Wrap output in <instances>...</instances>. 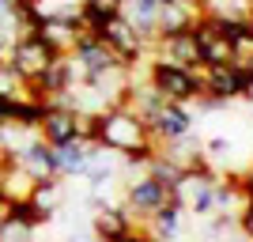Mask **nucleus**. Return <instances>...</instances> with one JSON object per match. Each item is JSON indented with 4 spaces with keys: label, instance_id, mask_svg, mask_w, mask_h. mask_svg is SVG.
<instances>
[{
    "label": "nucleus",
    "instance_id": "nucleus-1",
    "mask_svg": "<svg viewBox=\"0 0 253 242\" xmlns=\"http://www.w3.org/2000/svg\"><path fill=\"white\" fill-rule=\"evenodd\" d=\"M148 84L155 87L167 102H181L189 106L204 95L201 72H189V68H178V64L163 61V57H148Z\"/></svg>",
    "mask_w": 253,
    "mask_h": 242
},
{
    "label": "nucleus",
    "instance_id": "nucleus-2",
    "mask_svg": "<svg viewBox=\"0 0 253 242\" xmlns=\"http://www.w3.org/2000/svg\"><path fill=\"white\" fill-rule=\"evenodd\" d=\"M144 140H151L148 121H144L132 106H114V110H106V114H102V133H98V144H102L106 151L121 155V151L144 144Z\"/></svg>",
    "mask_w": 253,
    "mask_h": 242
},
{
    "label": "nucleus",
    "instance_id": "nucleus-3",
    "mask_svg": "<svg viewBox=\"0 0 253 242\" xmlns=\"http://www.w3.org/2000/svg\"><path fill=\"white\" fill-rule=\"evenodd\" d=\"M68 61L76 64L80 84H98V80H106V76H114V72H121V68H125V64L117 61V53L110 49L102 38H87V34L72 46Z\"/></svg>",
    "mask_w": 253,
    "mask_h": 242
},
{
    "label": "nucleus",
    "instance_id": "nucleus-4",
    "mask_svg": "<svg viewBox=\"0 0 253 242\" xmlns=\"http://www.w3.org/2000/svg\"><path fill=\"white\" fill-rule=\"evenodd\" d=\"M57 57H61V53L53 49L42 34H27V38H19V42L8 49V68L19 84H27V80H38Z\"/></svg>",
    "mask_w": 253,
    "mask_h": 242
},
{
    "label": "nucleus",
    "instance_id": "nucleus-5",
    "mask_svg": "<svg viewBox=\"0 0 253 242\" xmlns=\"http://www.w3.org/2000/svg\"><path fill=\"white\" fill-rule=\"evenodd\" d=\"M102 42L117 53V61L125 64L128 72H132V68H136L140 61H148V57H151V46L144 42V34H140L136 27H132V23H128L125 15H121V11H117V15H114L110 23H106Z\"/></svg>",
    "mask_w": 253,
    "mask_h": 242
},
{
    "label": "nucleus",
    "instance_id": "nucleus-6",
    "mask_svg": "<svg viewBox=\"0 0 253 242\" xmlns=\"http://www.w3.org/2000/svg\"><path fill=\"white\" fill-rule=\"evenodd\" d=\"M148 133L159 144V151H163V144H174V140L193 133V110L181 106V102H163L155 114L148 117Z\"/></svg>",
    "mask_w": 253,
    "mask_h": 242
},
{
    "label": "nucleus",
    "instance_id": "nucleus-7",
    "mask_svg": "<svg viewBox=\"0 0 253 242\" xmlns=\"http://www.w3.org/2000/svg\"><path fill=\"white\" fill-rule=\"evenodd\" d=\"M167 200H170V193L163 190L151 174H136V178L125 182V197H121V204L132 212V220H136V223H144L151 212H159Z\"/></svg>",
    "mask_w": 253,
    "mask_h": 242
},
{
    "label": "nucleus",
    "instance_id": "nucleus-8",
    "mask_svg": "<svg viewBox=\"0 0 253 242\" xmlns=\"http://www.w3.org/2000/svg\"><path fill=\"white\" fill-rule=\"evenodd\" d=\"M215 178H219V174H189V170H185V178H181L178 190L170 193V200H178L181 208H185V216L208 220L211 212H215V204H211V186H215Z\"/></svg>",
    "mask_w": 253,
    "mask_h": 242
},
{
    "label": "nucleus",
    "instance_id": "nucleus-9",
    "mask_svg": "<svg viewBox=\"0 0 253 242\" xmlns=\"http://www.w3.org/2000/svg\"><path fill=\"white\" fill-rule=\"evenodd\" d=\"M132 227H136L132 212H128L125 204H114V200L98 204V208H95V220H91V235H95L98 242H121Z\"/></svg>",
    "mask_w": 253,
    "mask_h": 242
},
{
    "label": "nucleus",
    "instance_id": "nucleus-10",
    "mask_svg": "<svg viewBox=\"0 0 253 242\" xmlns=\"http://www.w3.org/2000/svg\"><path fill=\"white\" fill-rule=\"evenodd\" d=\"M151 57H163V61L178 64V68H189V72H201L204 61H201V46L193 42V34H174V38H163V42L151 46Z\"/></svg>",
    "mask_w": 253,
    "mask_h": 242
},
{
    "label": "nucleus",
    "instance_id": "nucleus-11",
    "mask_svg": "<svg viewBox=\"0 0 253 242\" xmlns=\"http://www.w3.org/2000/svg\"><path fill=\"white\" fill-rule=\"evenodd\" d=\"M144 231L155 242H181V235H185V208L178 200H167L159 212H151L144 220Z\"/></svg>",
    "mask_w": 253,
    "mask_h": 242
},
{
    "label": "nucleus",
    "instance_id": "nucleus-12",
    "mask_svg": "<svg viewBox=\"0 0 253 242\" xmlns=\"http://www.w3.org/2000/svg\"><path fill=\"white\" fill-rule=\"evenodd\" d=\"M15 163H19L34 182L38 178H61V174H57V151H53V144H45L42 137H34L31 144L23 147L19 155H15Z\"/></svg>",
    "mask_w": 253,
    "mask_h": 242
},
{
    "label": "nucleus",
    "instance_id": "nucleus-13",
    "mask_svg": "<svg viewBox=\"0 0 253 242\" xmlns=\"http://www.w3.org/2000/svg\"><path fill=\"white\" fill-rule=\"evenodd\" d=\"M38 137H42L45 144H53V147L76 140V114L72 110H61V106H49L45 117H42V125H38Z\"/></svg>",
    "mask_w": 253,
    "mask_h": 242
},
{
    "label": "nucleus",
    "instance_id": "nucleus-14",
    "mask_svg": "<svg viewBox=\"0 0 253 242\" xmlns=\"http://www.w3.org/2000/svg\"><path fill=\"white\" fill-rule=\"evenodd\" d=\"M193 19H197V11L193 8H181V4H163L155 15V42H163V38H174V34H185L193 27ZM151 42V46H155Z\"/></svg>",
    "mask_w": 253,
    "mask_h": 242
},
{
    "label": "nucleus",
    "instance_id": "nucleus-15",
    "mask_svg": "<svg viewBox=\"0 0 253 242\" xmlns=\"http://www.w3.org/2000/svg\"><path fill=\"white\" fill-rule=\"evenodd\" d=\"M91 147L95 144H84V140H68V144L53 147L57 151V174L61 178H80L87 167V159H91Z\"/></svg>",
    "mask_w": 253,
    "mask_h": 242
},
{
    "label": "nucleus",
    "instance_id": "nucleus-16",
    "mask_svg": "<svg viewBox=\"0 0 253 242\" xmlns=\"http://www.w3.org/2000/svg\"><path fill=\"white\" fill-rule=\"evenodd\" d=\"M242 174H227V178H215V186H211V204L219 212H238L242 208Z\"/></svg>",
    "mask_w": 253,
    "mask_h": 242
},
{
    "label": "nucleus",
    "instance_id": "nucleus-17",
    "mask_svg": "<svg viewBox=\"0 0 253 242\" xmlns=\"http://www.w3.org/2000/svg\"><path fill=\"white\" fill-rule=\"evenodd\" d=\"M144 174H151V178H155L167 193H174V190L181 186V178H185V167H181V163H174L170 155H163V151H159V155L148 163V170H144Z\"/></svg>",
    "mask_w": 253,
    "mask_h": 242
},
{
    "label": "nucleus",
    "instance_id": "nucleus-18",
    "mask_svg": "<svg viewBox=\"0 0 253 242\" xmlns=\"http://www.w3.org/2000/svg\"><path fill=\"white\" fill-rule=\"evenodd\" d=\"M31 200L38 204L42 212H57L61 208V200H64V186H61V178H38L31 186Z\"/></svg>",
    "mask_w": 253,
    "mask_h": 242
},
{
    "label": "nucleus",
    "instance_id": "nucleus-19",
    "mask_svg": "<svg viewBox=\"0 0 253 242\" xmlns=\"http://www.w3.org/2000/svg\"><path fill=\"white\" fill-rule=\"evenodd\" d=\"M201 11L211 19H250L253 0H204Z\"/></svg>",
    "mask_w": 253,
    "mask_h": 242
},
{
    "label": "nucleus",
    "instance_id": "nucleus-20",
    "mask_svg": "<svg viewBox=\"0 0 253 242\" xmlns=\"http://www.w3.org/2000/svg\"><path fill=\"white\" fill-rule=\"evenodd\" d=\"M4 216H11V220H19V223H27V227H34V231H38L42 223H49V220H53L49 212H42V208H38V204H34L31 197L11 200L8 208H4Z\"/></svg>",
    "mask_w": 253,
    "mask_h": 242
},
{
    "label": "nucleus",
    "instance_id": "nucleus-21",
    "mask_svg": "<svg viewBox=\"0 0 253 242\" xmlns=\"http://www.w3.org/2000/svg\"><path fill=\"white\" fill-rule=\"evenodd\" d=\"M53 102H34V98H15V110H11V121L23 129H34L38 133V125H42L45 110H49Z\"/></svg>",
    "mask_w": 253,
    "mask_h": 242
},
{
    "label": "nucleus",
    "instance_id": "nucleus-22",
    "mask_svg": "<svg viewBox=\"0 0 253 242\" xmlns=\"http://www.w3.org/2000/svg\"><path fill=\"white\" fill-rule=\"evenodd\" d=\"M159 155V144L155 140H144V144L136 147H128V151H121V159H125V167L128 170H148V163Z\"/></svg>",
    "mask_w": 253,
    "mask_h": 242
},
{
    "label": "nucleus",
    "instance_id": "nucleus-23",
    "mask_svg": "<svg viewBox=\"0 0 253 242\" xmlns=\"http://www.w3.org/2000/svg\"><path fill=\"white\" fill-rule=\"evenodd\" d=\"M0 242H34V227L4 216V223H0Z\"/></svg>",
    "mask_w": 253,
    "mask_h": 242
},
{
    "label": "nucleus",
    "instance_id": "nucleus-24",
    "mask_svg": "<svg viewBox=\"0 0 253 242\" xmlns=\"http://www.w3.org/2000/svg\"><path fill=\"white\" fill-rule=\"evenodd\" d=\"M231 151H234V140H231V137H211L208 144H204V159H208V163L231 159Z\"/></svg>",
    "mask_w": 253,
    "mask_h": 242
},
{
    "label": "nucleus",
    "instance_id": "nucleus-25",
    "mask_svg": "<svg viewBox=\"0 0 253 242\" xmlns=\"http://www.w3.org/2000/svg\"><path fill=\"white\" fill-rule=\"evenodd\" d=\"M238 235L246 242H253V204H242L238 208Z\"/></svg>",
    "mask_w": 253,
    "mask_h": 242
},
{
    "label": "nucleus",
    "instance_id": "nucleus-26",
    "mask_svg": "<svg viewBox=\"0 0 253 242\" xmlns=\"http://www.w3.org/2000/svg\"><path fill=\"white\" fill-rule=\"evenodd\" d=\"M15 91H8V87H0V125H8L11 121V110H15Z\"/></svg>",
    "mask_w": 253,
    "mask_h": 242
},
{
    "label": "nucleus",
    "instance_id": "nucleus-27",
    "mask_svg": "<svg viewBox=\"0 0 253 242\" xmlns=\"http://www.w3.org/2000/svg\"><path fill=\"white\" fill-rule=\"evenodd\" d=\"M242 204H253V159H250V167L242 170Z\"/></svg>",
    "mask_w": 253,
    "mask_h": 242
},
{
    "label": "nucleus",
    "instance_id": "nucleus-28",
    "mask_svg": "<svg viewBox=\"0 0 253 242\" xmlns=\"http://www.w3.org/2000/svg\"><path fill=\"white\" fill-rule=\"evenodd\" d=\"M80 4H95V8H102L106 15H117V11H121V4H125V0H80Z\"/></svg>",
    "mask_w": 253,
    "mask_h": 242
},
{
    "label": "nucleus",
    "instance_id": "nucleus-29",
    "mask_svg": "<svg viewBox=\"0 0 253 242\" xmlns=\"http://www.w3.org/2000/svg\"><path fill=\"white\" fill-rule=\"evenodd\" d=\"M121 242H155V239H151V235H148V231H144V227L136 223V227H132V231H128Z\"/></svg>",
    "mask_w": 253,
    "mask_h": 242
},
{
    "label": "nucleus",
    "instance_id": "nucleus-30",
    "mask_svg": "<svg viewBox=\"0 0 253 242\" xmlns=\"http://www.w3.org/2000/svg\"><path fill=\"white\" fill-rule=\"evenodd\" d=\"M174 4H181V8H193V11H201V8H204V0H174Z\"/></svg>",
    "mask_w": 253,
    "mask_h": 242
},
{
    "label": "nucleus",
    "instance_id": "nucleus-31",
    "mask_svg": "<svg viewBox=\"0 0 253 242\" xmlns=\"http://www.w3.org/2000/svg\"><path fill=\"white\" fill-rule=\"evenodd\" d=\"M0 223H4V204H0Z\"/></svg>",
    "mask_w": 253,
    "mask_h": 242
},
{
    "label": "nucleus",
    "instance_id": "nucleus-32",
    "mask_svg": "<svg viewBox=\"0 0 253 242\" xmlns=\"http://www.w3.org/2000/svg\"><path fill=\"white\" fill-rule=\"evenodd\" d=\"M250 27H253V11H250Z\"/></svg>",
    "mask_w": 253,
    "mask_h": 242
}]
</instances>
